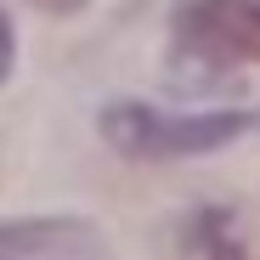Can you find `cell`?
Listing matches in <instances>:
<instances>
[{
	"label": "cell",
	"instance_id": "obj_1",
	"mask_svg": "<svg viewBox=\"0 0 260 260\" xmlns=\"http://www.w3.org/2000/svg\"><path fill=\"white\" fill-rule=\"evenodd\" d=\"M102 136L108 147H119L124 158H198L238 142L249 119L221 108V113H164L147 102H108L102 108Z\"/></svg>",
	"mask_w": 260,
	"mask_h": 260
},
{
	"label": "cell",
	"instance_id": "obj_6",
	"mask_svg": "<svg viewBox=\"0 0 260 260\" xmlns=\"http://www.w3.org/2000/svg\"><path fill=\"white\" fill-rule=\"evenodd\" d=\"M28 6L51 12V17H68V12H79V6H85V0H28Z\"/></svg>",
	"mask_w": 260,
	"mask_h": 260
},
{
	"label": "cell",
	"instance_id": "obj_5",
	"mask_svg": "<svg viewBox=\"0 0 260 260\" xmlns=\"http://www.w3.org/2000/svg\"><path fill=\"white\" fill-rule=\"evenodd\" d=\"M12 57H17V40H12V23H6V12H0V79L12 74Z\"/></svg>",
	"mask_w": 260,
	"mask_h": 260
},
{
	"label": "cell",
	"instance_id": "obj_4",
	"mask_svg": "<svg viewBox=\"0 0 260 260\" xmlns=\"http://www.w3.org/2000/svg\"><path fill=\"white\" fill-rule=\"evenodd\" d=\"M192 249H198V260H260L243 215L238 209H221V204L192 215Z\"/></svg>",
	"mask_w": 260,
	"mask_h": 260
},
{
	"label": "cell",
	"instance_id": "obj_2",
	"mask_svg": "<svg viewBox=\"0 0 260 260\" xmlns=\"http://www.w3.org/2000/svg\"><path fill=\"white\" fill-rule=\"evenodd\" d=\"M176 46L209 62H260V0H187Z\"/></svg>",
	"mask_w": 260,
	"mask_h": 260
},
{
	"label": "cell",
	"instance_id": "obj_3",
	"mask_svg": "<svg viewBox=\"0 0 260 260\" xmlns=\"http://www.w3.org/2000/svg\"><path fill=\"white\" fill-rule=\"evenodd\" d=\"M0 260H108V243L91 221H6Z\"/></svg>",
	"mask_w": 260,
	"mask_h": 260
}]
</instances>
